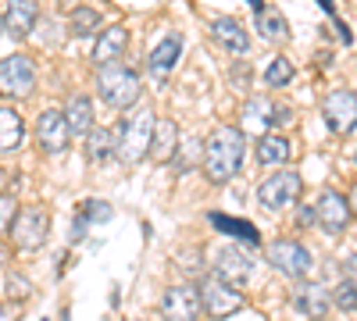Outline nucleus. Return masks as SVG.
Masks as SVG:
<instances>
[{"mask_svg": "<svg viewBox=\"0 0 357 321\" xmlns=\"http://www.w3.org/2000/svg\"><path fill=\"white\" fill-rule=\"evenodd\" d=\"M243 154H247L243 132L236 125H218L204 139V175L211 182H229L243 168Z\"/></svg>", "mask_w": 357, "mask_h": 321, "instance_id": "1", "label": "nucleus"}, {"mask_svg": "<svg viewBox=\"0 0 357 321\" xmlns=\"http://www.w3.org/2000/svg\"><path fill=\"white\" fill-rule=\"evenodd\" d=\"M97 90L114 111H129L139 100V93H143V82H139V75L132 68H126L122 61H114V65H104L97 72Z\"/></svg>", "mask_w": 357, "mask_h": 321, "instance_id": "2", "label": "nucleus"}, {"mask_svg": "<svg viewBox=\"0 0 357 321\" xmlns=\"http://www.w3.org/2000/svg\"><path fill=\"white\" fill-rule=\"evenodd\" d=\"M154 122H158V114L151 107L129 114L126 125H122V136H118V161H122V164H136V161H143L146 154H151Z\"/></svg>", "mask_w": 357, "mask_h": 321, "instance_id": "3", "label": "nucleus"}, {"mask_svg": "<svg viewBox=\"0 0 357 321\" xmlns=\"http://www.w3.org/2000/svg\"><path fill=\"white\" fill-rule=\"evenodd\" d=\"M197 293H200V307H204V314L207 318H215V321H225V318H232L236 311H243V293L236 285H229V282H222L218 275H207L200 285H197Z\"/></svg>", "mask_w": 357, "mask_h": 321, "instance_id": "4", "label": "nucleus"}, {"mask_svg": "<svg viewBox=\"0 0 357 321\" xmlns=\"http://www.w3.org/2000/svg\"><path fill=\"white\" fill-rule=\"evenodd\" d=\"M50 236V211L33 203V208H22L15 225H11V243L15 250H40Z\"/></svg>", "mask_w": 357, "mask_h": 321, "instance_id": "5", "label": "nucleus"}, {"mask_svg": "<svg viewBox=\"0 0 357 321\" xmlns=\"http://www.w3.org/2000/svg\"><path fill=\"white\" fill-rule=\"evenodd\" d=\"M36 90V65L25 54H11L0 61V97L22 100Z\"/></svg>", "mask_w": 357, "mask_h": 321, "instance_id": "6", "label": "nucleus"}, {"mask_svg": "<svg viewBox=\"0 0 357 321\" xmlns=\"http://www.w3.org/2000/svg\"><path fill=\"white\" fill-rule=\"evenodd\" d=\"M301 193H304V179L296 171H279V175H272V179H264L257 186V200H261V208H268V211L296 208Z\"/></svg>", "mask_w": 357, "mask_h": 321, "instance_id": "7", "label": "nucleus"}, {"mask_svg": "<svg viewBox=\"0 0 357 321\" xmlns=\"http://www.w3.org/2000/svg\"><path fill=\"white\" fill-rule=\"evenodd\" d=\"M268 260H272V268L282 272L286 279H307L311 268H314V257L307 253L304 243H296V240L268 243Z\"/></svg>", "mask_w": 357, "mask_h": 321, "instance_id": "8", "label": "nucleus"}, {"mask_svg": "<svg viewBox=\"0 0 357 321\" xmlns=\"http://www.w3.org/2000/svg\"><path fill=\"white\" fill-rule=\"evenodd\" d=\"M158 311H161L165 321H197L200 311H204L197 285H168L161 304H158Z\"/></svg>", "mask_w": 357, "mask_h": 321, "instance_id": "9", "label": "nucleus"}, {"mask_svg": "<svg viewBox=\"0 0 357 321\" xmlns=\"http://www.w3.org/2000/svg\"><path fill=\"white\" fill-rule=\"evenodd\" d=\"M325 125H329L336 136H347L357 129V93L350 90H333L329 97H325Z\"/></svg>", "mask_w": 357, "mask_h": 321, "instance_id": "10", "label": "nucleus"}, {"mask_svg": "<svg viewBox=\"0 0 357 321\" xmlns=\"http://www.w3.org/2000/svg\"><path fill=\"white\" fill-rule=\"evenodd\" d=\"M36 139H40V147H43L47 154H57V157H61V154L68 150V139H72L68 122H65V111L47 107L40 118H36Z\"/></svg>", "mask_w": 357, "mask_h": 321, "instance_id": "11", "label": "nucleus"}, {"mask_svg": "<svg viewBox=\"0 0 357 321\" xmlns=\"http://www.w3.org/2000/svg\"><path fill=\"white\" fill-rule=\"evenodd\" d=\"M314 218L325 232H333V236H340V232L350 225V208H347V196L336 193V189H325L318 196V208H314Z\"/></svg>", "mask_w": 357, "mask_h": 321, "instance_id": "12", "label": "nucleus"}, {"mask_svg": "<svg viewBox=\"0 0 357 321\" xmlns=\"http://www.w3.org/2000/svg\"><path fill=\"white\" fill-rule=\"evenodd\" d=\"M126 47H129V29H126V25H111V29H104V33L97 36V47H93V65H97V68L114 65L118 57L126 54Z\"/></svg>", "mask_w": 357, "mask_h": 321, "instance_id": "13", "label": "nucleus"}, {"mask_svg": "<svg viewBox=\"0 0 357 321\" xmlns=\"http://www.w3.org/2000/svg\"><path fill=\"white\" fill-rule=\"evenodd\" d=\"M215 275H218L222 282H229V285L240 289V285L250 279V257H247L243 250H236V246L222 250L218 260H215Z\"/></svg>", "mask_w": 357, "mask_h": 321, "instance_id": "14", "label": "nucleus"}, {"mask_svg": "<svg viewBox=\"0 0 357 321\" xmlns=\"http://www.w3.org/2000/svg\"><path fill=\"white\" fill-rule=\"evenodd\" d=\"M40 22V8L29 4V0H15L4 8V33H11L15 40H25Z\"/></svg>", "mask_w": 357, "mask_h": 321, "instance_id": "15", "label": "nucleus"}, {"mask_svg": "<svg viewBox=\"0 0 357 321\" xmlns=\"http://www.w3.org/2000/svg\"><path fill=\"white\" fill-rule=\"evenodd\" d=\"M178 57H183V36L168 33V36L151 50V57H146V68H151L158 79H165V75H172V68L178 65Z\"/></svg>", "mask_w": 357, "mask_h": 321, "instance_id": "16", "label": "nucleus"}, {"mask_svg": "<svg viewBox=\"0 0 357 321\" xmlns=\"http://www.w3.org/2000/svg\"><path fill=\"white\" fill-rule=\"evenodd\" d=\"M175 147H178V125L172 118H158L154 122V136H151V154L146 157L165 164V161L175 157Z\"/></svg>", "mask_w": 357, "mask_h": 321, "instance_id": "17", "label": "nucleus"}, {"mask_svg": "<svg viewBox=\"0 0 357 321\" xmlns=\"http://www.w3.org/2000/svg\"><path fill=\"white\" fill-rule=\"evenodd\" d=\"M65 122H68V132L72 136H89L93 132V104H89L86 93H72L68 104H65Z\"/></svg>", "mask_w": 357, "mask_h": 321, "instance_id": "18", "label": "nucleus"}, {"mask_svg": "<svg viewBox=\"0 0 357 321\" xmlns=\"http://www.w3.org/2000/svg\"><path fill=\"white\" fill-rule=\"evenodd\" d=\"M211 33H215V40L229 50V54H247V47H250V36L243 33V25L236 22V18H215L211 22Z\"/></svg>", "mask_w": 357, "mask_h": 321, "instance_id": "19", "label": "nucleus"}, {"mask_svg": "<svg viewBox=\"0 0 357 321\" xmlns=\"http://www.w3.org/2000/svg\"><path fill=\"white\" fill-rule=\"evenodd\" d=\"M293 304H296V311H301L304 318H325L329 307H333L329 293H325L321 285H301V289H296V297H293Z\"/></svg>", "mask_w": 357, "mask_h": 321, "instance_id": "20", "label": "nucleus"}, {"mask_svg": "<svg viewBox=\"0 0 357 321\" xmlns=\"http://www.w3.org/2000/svg\"><path fill=\"white\" fill-rule=\"evenodd\" d=\"M22 132H25L22 114L15 107H8V104H0V154L18 150L22 147Z\"/></svg>", "mask_w": 357, "mask_h": 321, "instance_id": "21", "label": "nucleus"}, {"mask_svg": "<svg viewBox=\"0 0 357 321\" xmlns=\"http://www.w3.org/2000/svg\"><path fill=\"white\" fill-rule=\"evenodd\" d=\"M289 154H293L289 139L279 136V132H268V136L257 139V161H261V164H286Z\"/></svg>", "mask_w": 357, "mask_h": 321, "instance_id": "22", "label": "nucleus"}, {"mask_svg": "<svg viewBox=\"0 0 357 321\" xmlns=\"http://www.w3.org/2000/svg\"><path fill=\"white\" fill-rule=\"evenodd\" d=\"M86 150H89V161H107L111 154H118V143H114V132L111 129H97L86 136Z\"/></svg>", "mask_w": 357, "mask_h": 321, "instance_id": "23", "label": "nucleus"}, {"mask_svg": "<svg viewBox=\"0 0 357 321\" xmlns=\"http://www.w3.org/2000/svg\"><path fill=\"white\" fill-rule=\"evenodd\" d=\"M257 33L264 40H282V36H289V25H286V18L275 8H261L257 11Z\"/></svg>", "mask_w": 357, "mask_h": 321, "instance_id": "24", "label": "nucleus"}, {"mask_svg": "<svg viewBox=\"0 0 357 321\" xmlns=\"http://www.w3.org/2000/svg\"><path fill=\"white\" fill-rule=\"evenodd\" d=\"M211 225H215V228H222V232H229V236H240V240H247V243H257V240H261V236H257V228H254L250 221H240V218L211 214Z\"/></svg>", "mask_w": 357, "mask_h": 321, "instance_id": "25", "label": "nucleus"}, {"mask_svg": "<svg viewBox=\"0 0 357 321\" xmlns=\"http://www.w3.org/2000/svg\"><path fill=\"white\" fill-rule=\"evenodd\" d=\"M289 79H293V61H289V57H282V54L272 57V65L264 68V82L268 86H286Z\"/></svg>", "mask_w": 357, "mask_h": 321, "instance_id": "26", "label": "nucleus"}, {"mask_svg": "<svg viewBox=\"0 0 357 321\" xmlns=\"http://www.w3.org/2000/svg\"><path fill=\"white\" fill-rule=\"evenodd\" d=\"M97 25H100V11H93V8H75V11H72V33H75V36L93 33Z\"/></svg>", "mask_w": 357, "mask_h": 321, "instance_id": "27", "label": "nucleus"}, {"mask_svg": "<svg viewBox=\"0 0 357 321\" xmlns=\"http://www.w3.org/2000/svg\"><path fill=\"white\" fill-rule=\"evenodd\" d=\"M272 114H275V107L268 104L264 97L261 100H250L247 104V125H272Z\"/></svg>", "mask_w": 357, "mask_h": 321, "instance_id": "28", "label": "nucleus"}, {"mask_svg": "<svg viewBox=\"0 0 357 321\" xmlns=\"http://www.w3.org/2000/svg\"><path fill=\"white\" fill-rule=\"evenodd\" d=\"M18 200L11 196V193H4L0 196V236H4V232H11V225H15V218H18Z\"/></svg>", "mask_w": 357, "mask_h": 321, "instance_id": "29", "label": "nucleus"}, {"mask_svg": "<svg viewBox=\"0 0 357 321\" xmlns=\"http://www.w3.org/2000/svg\"><path fill=\"white\" fill-rule=\"evenodd\" d=\"M333 300H336V307H343V311H357V285L343 279V282L336 285V297H333Z\"/></svg>", "mask_w": 357, "mask_h": 321, "instance_id": "30", "label": "nucleus"}, {"mask_svg": "<svg viewBox=\"0 0 357 321\" xmlns=\"http://www.w3.org/2000/svg\"><path fill=\"white\" fill-rule=\"evenodd\" d=\"M82 214H86V218H97V221H107V218H111V208H104V200H89Z\"/></svg>", "mask_w": 357, "mask_h": 321, "instance_id": "31", "label": "nucleus"}, {"mask_svg": "<svg viewBox=\"0 0 357 321\" xmlns=\"http://www.w3.org/2000/svg\"><path fill=\"white\" fill-rule=\"evenodd\" d=\"M8 289H11V297H18V300H22V297H29V289H33V285H29V282H22V279H15V275H11V279H8Z\"/></svg>", "mask_w": 357, "mask_h": 321, "instance_id": "32", "label": "nucleus"}, {"mask_svg": "<svg viewBox=\"0 0 357 321\" xmlns=\"http://www.w3.org/2000/svg\"><path fill=\"white\" fill-rule=\"evenodd\" d=\"M8 260H11V246H8L4 240H0V268H4V265H8Z\"/></svg>", "mask_w": 357, "mask_h": 321, "instance_id": "33", "label": "nucleus"}, {"mask_svg": "<svg viewBox=\"0 0 357 321\" xmlns=\"http://www.w3.org/2000/svg\"><path fill=\"white\" fill-rule=\"evenodd\" d=\"M347 208H350V214H357V186H354L350 196H347Z\"/></svg>", "mask_w": 357, "mask_h": 321, "instance_id": "34", "label": "nucleus"}, {"mask_svg": "<svg viewBox=\"0 0 357 321\" xmlns=\"http://www.w3.org/2000/svg\"><path fill=\"white\" fill-rule=\"evenodd\" d=\"M311 221H318L314 211H301V225H311Z\"/></svg>", "mask_w": 357, "mask_h": 321, "instance_id": "35", "label": "nucleus"}, {"mask_svg": "<svg viewBox=\"0 0 357 321\" xmlns=\"http://www.w3.org/2000/svg\"><path fill=\"white\" fill-rule=\"evenodd\" d=\"M4 186H8V175L0 171V196H4Z\"/></svg>", "mask_w": 357, "mask_h": 321, "instance_id": "36", "label": "nucleus"}, {"mask_svg": "<svg viewBox=\"0 0 357 321\" xmlns=\"http://www.w3.org/2000/svg\"><path fill=\"white\" fill-rule=\"evenodd\" d=\"M0 29H4V11H0Z\"/></svg>", "mask_w": 357, "mask_h": 321, "instance_id": "37", "label": "nucleus"}, {"mask_svg": "<svg viewBox=\"0 0 357 321\" xmlns=\"http://www.w3.org/2000/svg\"><path fill=\"white\" fill-rule=\"evenodd\" d=\"M354 161H357V157H354Z\"/></svg>", "mask_w": 357, "mask_h": 321, "instance_id": "38", "label": "nucleus"}]
</instances>
